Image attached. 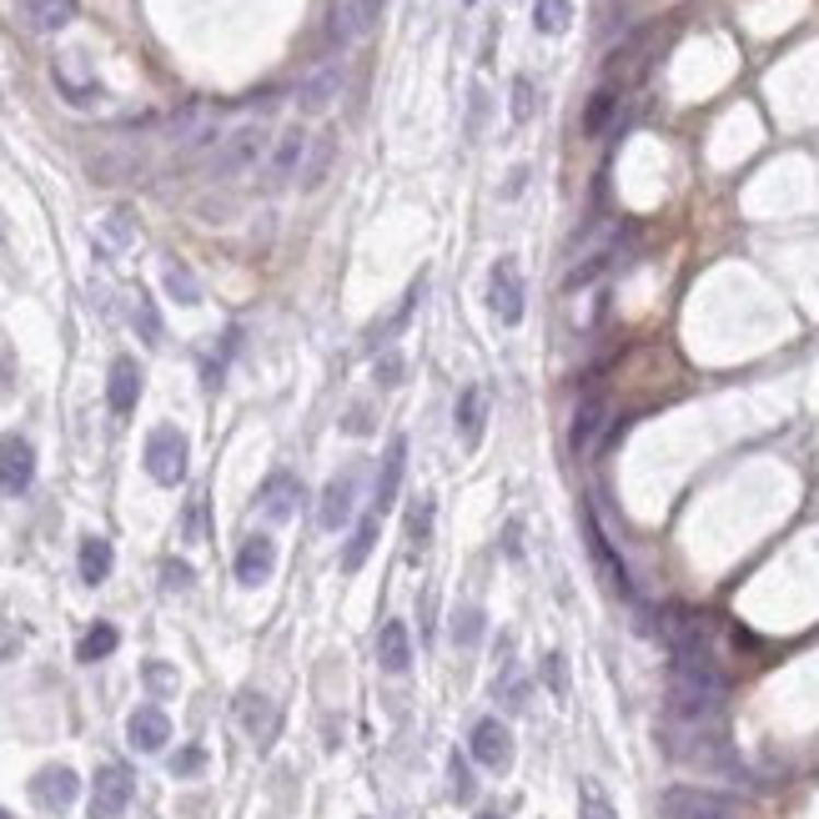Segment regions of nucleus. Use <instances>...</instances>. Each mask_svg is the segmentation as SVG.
I'll use <instances>...</instances> for the list:
<instances>
[{"label":"nucleus","mask_w":819,"mask_h":819,"mask_svg":"<svg viewBox=\"0 0 819 819\" xmlns=\"http://www.w3.org/2000/svg\"><path fill=\"white\" fill-rule=\"evenodd\" d=\"M578 819H613V809L598 784H584V809H578Z\"/></svg>","instance_id":"obj_35"},{"label":"nucleus","mask_w":819,"mask_h":819,"mask_svg":"<svg viewBox=\"0 0 819 819\" xmlns=\"http://www.w3.org/2000/svg\"><path fill=\"white\" fill-rule=\"evenodd\" d=\"M112 563H116V553L106 538H86V543H81V578H86L91 588L112 578Z\"/></svg>","instance_id":"obj_26"},{"label":"nucleus","mask_w":819,"mask_h":819,"mask_svg":"<svg viewBox=\"0 0 819 819\" xmlns=\"http://www.w3.org/2000/svg\"><path fill=\"white\" fill-rule=\"evenodd\" d=\"M31 483H36V447H31V437L5 433L0 437V493L21 498Z\"/></svg>","instance_id":"obj_7"},{"label":"nucleus","mask_w":819,"mask_h":819,"mask_svg":"<svg viewBox=\"0 0 819 819\" xmlns=\"http://www.w3.org/2000/svg\"><path fill=\"white\" fill-rule=\"evenodd\" d=\"M664 819H745L739 799L724 795V789H699V784H674L658 799Z\"/></svg>","instance_id":"obj_1"},{"label":"nucleus","mask_w":819,"mask_h":819,"mask_svg":"<svg viewBox=\"0 0 819 819\" xmlns=\"http://www.w3.org/2000/svg\"><path fill=\"white\" fill-rule=\"evenodd\" d=\"M261 156H267V126L247 121V126H236L232 137H222L217 156H211V176H217V182H232V176L251 172Z\"/></svg>","instance_id":"obj_2"},{"label":"nucleus","mask_w":819,"mask_h":819,"mask_svg":"<svg viewBox=\"0 0 819 819\" xmlns=\"http://www.w3.org/2000/svg\"><path fill=\"white\" fill-rule=\"evenodd\" d=\"M373 543H377V513H373V518H362V523H358V534H352V543L342 548V569H348V573H358L362 563H367V553H373Z\"/></svg>","instance_id":"obj_30"},{"label":"nucleus","mask_w":819,"mask_h":819,"mask_svg":"<svg viewBox=\"0 0 819 819\" xmlns=\"http://www.w3.org/2000/svg\"><path fill=\"white\" fill-rule=\"evenodd\" d=\"M236 719H242V729H247L257 745L272 739V704H267V694H257V689L236 694Z\"/></svg>","instance_id":"obj_22"},{"label":"nucleus","mask_w":819,"mask_h":819,"mask_svg":"<svg viewBox=\"0 0 819 819\" xmlns=\"http://www.w3.org/2000/svg\"><path fill=\"white\" fill-rule=\"evenodd\" d=\"M377 15H383V0H332L327 5V46L332 50L358 46L377 25Z\"/></svg>","instance_id":"obj_4"},{"label":"nucleus","mask_w":819,"mask_h":819,"mask_svg":"<svg viewBox=\"0 0 819 819\" xmlns=\"http://www.w3.org/2000/svg\"><path fill=\"white\" fill-rule=\"evenodd\" d=\"M584 534H588V548H594V559H598V573L613 584V594L619 598H629L633 594V578H629V569L619 563V553H613V543L604 538V528H598V518L594 513H584Z\"/></svg>","instance_id":"obj_14"},{"label":"nucleus","mask_w":819,"mask_h":819,"mask_svg":"<svg viewBox=\"0 0 819 819\" xmlns=\"http://www.w3.org/2000/svg\"><path fill=\"white\" fill-rule=\"evenodd\" d=\"M488 307H493L498 323H508V327L523 323V272H518V261L513 257L493 261V277H488Z\"/></svg>","instance_id":"obj_6"},{"label":"nucleus","mask_w":819,"mask_h":819,"mask_svg":"<svg viewBox=\"0 0 819 819\" xmlns=\"http://www.w3.org/2000/svg\"><path fill=\"white\" fill-rule=\"evenodd\" d=\"M377 658H383L387 674H408L412 669V644H408V623L387 619L383 633H377Z\"/></svg>","instance_id":"obj_20"},{"label":"nucleus","mask_w":819,"mask_h":819,"mask_svg":"<svg viewBox=\"0 0 819 819\" xmlns=\"http://www.w3.org/2000/svg\"><path fill=\"white\" fill-rule=\"evenodd\" d=\"M613 112H619V86H598L594 96H588L584 106V137H604L613 121Z\"/></svg>","instance_id":"obj_25"},{"label":"nucleus","mask_w":819,"mask_h":819,"mask_svg":"<svg viewBox=\"0 0 819 819\" xmlns=\"http://www.w3.org/2000/svg\"><path fill=\"white\" fill-rule=\"evenodd\" d=\"M75 0H25V21H31V31H40V36H50V31H66V25L75 21Z\"/></svg>","instance_id":"obj_21"},{"label":"nucleus","mask_w":819,"mask_h":819,"mask_svg":"<svg viewBox=\"0 0 819 819\" xmlns=\"http://www.w3.org/2000/svg\"><path fill=\"white\" fill-rule=\"evenodd\" d=\"M468 5H472V0H468Z\"/></svg>","instance_id":"obj_44"},{"label":"nucleus","mask_w":819,"mask_h":819,"mask_svg":"<svg viewBox=\"0 0 819 819\" xmlns=\"http://www.w3.org/2000/svg\"><path fill=\"white\" fill-rule=\"evenodd\" d=\"M272 569H277V543L267 534H251L247 543L236 548V584H242V588L267 584Z\"/></svg>","instance_id":"obj_12"},{"label":"nucleus","mask_w":819,"mask_h":819,"mask_svg":"<svg viewBox=\"0 0 819 819\" xmlns=\"http://www.w3.org/2000/svg\"><path fill=\"white\" fill-rule=\"evenodd\" d=\"M604 418H609V402L598 398V393H594V398H584V402H578V412H573V447H578V453H584V447L598 437V428H604Z\"/></svg>","instance_id":"obj_24"},{"label":"nucleus","mask_w":819,"mask_h":819,"mask_svg":"<svg viewBox=\"0 0 819 819\" xmlns=\"http://www.w3.org/2000/svg\"><path fill=\"white\" fill-rule=\"evenodd\" d=\"M453 422H458L463 443L478 447V437H483V422H488V393H483V387H463L458 408H453Z\"/></svg>","instance_id":"obj_19"},{"label":"nucleus","mask_w":819,"mask_h":819,"mask_svg":"<svg viewBox=\"0 0 819 819\" xmlns=\"http://www.w3.org/2000/svg\"><path fill=\"white\" fill-rule=\"evenodd\" d=\"M528 116H534V81L518 75L513 81V121H528Z\"/></svg>","instance_id":"obj_34"},{"label":"nucleus","mask_w":819,"mask_h":819,"mask_svg":"<svg viewBox=\"0 0 819 819\" xmlns=\"http://www.w3.org/2000/svg\"><path fill=\"white\" fill-rule=\"evenodd\" d=\"M147 683L156 689V694H172V689H176L172 664H147Z\"/></svg>","instance_id":"obj_39"},{"label":"nucleus","mask_w":819,"mask_h":819,"mask_svg":"<svg viewBox=\"0 0 819 819\" xmlns=\"http://www.w3.org/2000/svg\"><path fill=\"white\" fill-rule=\"evenodd\" d=\"M137 327H141V337H147V342H156V337H162L156 307H151V297H141V292H137Z\"/></svg>","instance_id":"obj_37"},{"label":"nucleus","mask_w":819,"mask_h":819,"mask_svg":"<svg viewBox=\"0 0 819 819\" xmlns=\"http://www.w3.org/2000/svg\"><path fill=\"white\" fill-rule=\"evenodd\" d=\"M141 398V367L137 358H116L112 362V377H106V402H112L116 418H126V412L137 408Z\"/></svg>","instance_id":"obj_15"},{"label":"nucleus","mask_w":819,"mask_h":819,"mask_svg":"<svg viewBox=\"0 0 819 819\" xmlns=\"http://www.w3.org/2000/svg\"><path fill=\"white\" fill-rule=\"evenodd\" d=\"M352 503H358V472H337L332 483L323 488V528H342L352 518Z\"/></svg>","instance_id":"obj_17"},{"label":"nucleus","mask_w":819,"mask_h":819,"mask_svg":"<svg viewBox=\"0 0 819 819\" xmlns=\"http://www.w3.org/2000/svg\"><path fill=\"white\" fill-rule=\"evenodd\" d=\"M131 795H137L131 770H126V764H101L96 784H91V819H121Z\"/></svg>","instance_id":"obj_5"},{"label":"nucleus","mask_w":819,"mask_h":819,"mask_svg":"<svg viewBox=\"0 0 819 819\" xmlns=\"http://www.w3.org/2000/svg\"><path fill=\"white\" fill-rule=\"evenodd\" d=\"M447 764H453V799H458V805H468V799L478 795V789H472V774L463 770V754H453Z\"/></svg>","instance_id":"obj_38"},{"label":"nucleus","mask_w":819,"mask_h":819,"mask_svg":"<svg viewBox=\"0 0 819 819\" xmlns=\"http://www.w3.org/2000/svg\"><path fill=\"white\" fill-rule=\"evenodd\" d=\"M126 739H131V749H141V754H156V749H166V739H172V719H166V709L141 704L137 714L126 719Z\"/></svg>","instance_id":"obj_13"},{"label":"nucleus","mask_w":819,"mask_h":819,"mask_svg":"<svg viewBox=\"0 0 819 819\" xmlns=\"http://www.w3.org/2000/svg\"><path fill=\"white\" fill-rule=\"evenodd\" d=\"M402 468H408V443L402 437H393L383 453V468H377V493H373V513H387V503L398 498L402 488Z\"/></svg>","instance_id":"obj_18"},{"label":"nucleus","mask_w":819,"mask_h":819,"mask_svg":"<svg viewBox=\"0 0 819 819\" xmlns=\"http://www.w3.org/2000/svg\"><path fill=\"white\" fill-rule=\"evenodd\" d=\"M398 377H402V362H398V358H383V362H377V383H398Z\"/></svg>","instance_id":"obj_40"},{"label":"nucleus","mask_w":819,"mask_h":819,"mask_svg":"<svg viewBox=\"0 0 819 819\" xmlns=\"http://www.w3.org/2000/svg\"><path fill=\"white\" fill-rule=\"evenodd\" d=\"M472 819H503V815H498V809H483V815H472Z\"/></svg>","instance_id":"obj_42"},{"label":"nucleus","mask_w":819,"mask_h":819,"mask_svg":"<svg viewBox=\"0 0 819 819\" xmlns=\"http://www.w3.org/2000/svg\"><path fill=\"white\" fill-rule=\"evenodd\" d=\"M257 508L267 513L272 523H286L292 513L302 508V483H297V472H286V468H277L267 483H261V493H257Z\"/></svg>","instance_id":"obj_11"},{"label":"nucleus","mask_w":819,"mask_h":819,"mask_svg":"<svg viewBox=\"0 0 819 819\" xmlns=\"http://www.w3.org/2000/svg\"><path fill=\"white\" fill-rule=\"evenodd\" d=\"M307 131H302V126H286L282 137L272 141V151H267V172H261V182H267V187H286V182H292V176H302V162H307Z\"/></svg>","instance_id":"obj_8"},{"label":"nucleus","mask_w":819,"mask_h":819,"mask_svg":"<svg viewBox=\"0 0 819 819\" xmlns=\"http://www.w3.org/2000/svg\"><path fill=\"white\" fill-rule=\"evenodd\" d=\"M162 584H166V594H182V588H191L197 584V573L187 569V563H162Z\"/></svg>","instance_id":"obj_36"},{"label":"nucleus","mask_w":819,"mask_h":819,"mask_svg":"<svg viewBox=\"0 0 819 819\" xmlns=\"http://www.w3.org/2000/svg\"><path fill=\"white\" fill-rule=\"evenodd\" d=\"M534 25L543 31V36H563V31L573 25V0H538Z\"/></svg>","instance_id":"obj_29"},{"label":"nucleus","mask_w":819,"mask_h":819,"mask_svg":"<svg viewBox=\"0 0 819 819\" xmlns=\"http://www.w3.org/2000/svg\"><path fill=\"white\" fill-rule=\"evenodd\" d=\"M332 156H337V137L327 131V137H317L307 147V162H302V187H323V176H327V166H332Z\"/></svg>","instance_id":"obj_27"},{"label":"nucleus","mask_w":819,"mask_h":819,"mask_svg":"<svg viewBox=\"0 0 819 819\" xmlns=\"http://www.w3.org/2000/svg\"><path fill=\"white\" fill-rule=\"evenodd\" d=\"M201 770H207V749H201V745H187L182 754L172 759V774H176V780H191V774H201Z\"/></svg>","instance_id":"obj_33"},{"label":"nucleus","mask_w":819,"mask_h":819,"mask_svg":"<svg viewBox=\"0 0 819 819\" xmlns=\"http://www.w3.org/2000/svg\"><path fill=\"white\" fill-rule=\"evenodd\" d=\"M31 799H36L40 809H50V815H66V809L81 799V780H75L71 764H46V770L31 780Z\"/></svg>","instance_id":"obj_9"},{"label":"nucleus","mask_w":819,"mask_h":819,"mask_svg":"<svg viewBox=\"0 0 819 819\" xmlns=\"http://www.w3.org/2000/svg\"><path fill=\"white\" fill-rule=\"evenodd\" d=\"M116 644H121V633H116V623H91V629H86V639L75 644V658H81V664H96V658L116 654Z\"/></svg>","instance_id":"obj_28"},{"label":"nucleus","mask_w":819,"mask_h":819,"mask_svg":"<svg viewBox=\"0 0 819 819\" xmlns=\"http://www.w3.org/2000/svg\"><path fill=\"white\" fill-rule=\"evenodd\" d=\"M187 458H191V447H187V437L176 433L172 422L151 428V437H147V472L156 478V483H162V488L182 483V478H187Z\"/></svg>","instance_id":"obj_3"},{"label":"nucleus","mask_w":819,"mask_h":819,"mask_svg":"<svg viewBox=\"0 0 819 819\" xmlns=\"http://www.w3.org/2000/svg\"><path fill=\"white\" fill-rule=\"evenodd\" d=\"M166 292H172L176 302H201V286H197V277L182 267V261H172L166 267Z\"/></svg>","instance_id":"obj_31"},{"label":"nucleus","mask_w":819,"mask_h":819,"mask_svg":"<svg viewBox=\"0 0 819 819\" xmlns=\"http://www.w3.org/2000/svg\"><path fill=\"white\" fill-rule=\"evenodd\" d=\"M337 91H342V66L327 61V66H317V71H312L307 81L297 86V106L317 116V112H327V106L337 101Z\"/></svg>","instance_id":"obj_16"},{"label":"nucleus","mask_w":819,"mask_h":819,"mask_svg":"<svg viewBox=\"0 0 819 819\" xmlns=\"http://www.w3.org/2000/svg\"><path fill=\"white\" fill-rule=\"evenodd\" d=\"M0 819H11V815H5V809H0Z\"/></svg>","instance_id":"obj_43"},{"label":"nucleus","mask_w":819,"mask_h":819,"mask_svg":"<svg viewBox=\"0 0 819 819\" xmlns=\"http://www.w3.org/2000/svg\"><path fill=\"white\" fill-rule=\"evenodd\" d=\"M472 759L483 770H508L513 764V734L503 719H478L472 724Z\"/></svg>","instance_id":"obj_10"},{"label":"nucleus","mask_w":819,"mask_h":819,"mask_svg":"<svg viewBox=\"0 0 819 819\" xmlns=\"http://www.w3.org/2000/svg\"><path fill=\"white\" fill-rule=\"evenodd\" d=\"M543 669H548V679H553V689L563 694V658H559V654H548V658H543Z\"/></svg>","instance_id":"obj_41"},{"label":"nucleus","mask_w":819,"mask_h":819,"mask_svg":"<svg viewBox=\"0 0 819 819\" xmlns=\"http://www.w3.org/2000/svg\"><path fill=\"white\" fill-rule=\"evenodd\" d=\"M433 493H418L408 508V553L412 559H422V548H428V538H433Z\"/></svg>","instance_id":"obj_23"},{"label":"nucleus","mask_w":819,"mask_h":819,"mask_svg":"<svg viewBox=\"0 0 819 819\" xmlns=\"http://www.w3.org/2000/svg\"><path fill=\"white\" fill-rule=\"evenodd\" d=\"M453 639H458V644H478V639H483V613L458 609V619H453Z\"/></svg>","instance_id":"obj_32"}]
</instances>
